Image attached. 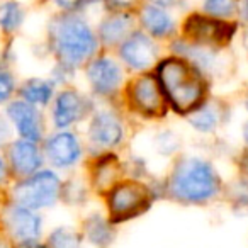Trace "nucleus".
<instances>
[{"label":"nucleus","mask_w":248,"mask_h":248,"mask_svg":"<svg viewBox=\"0 0 248 248\" xmlns=\"http://www.w3.org/2000/svg\"><path fill=\"white\" fill-rule=\"evenodd\" d=\"M46 48L55 65L77 73L102 53L95 28L83 14L55 12L46 22Z\"/></svg>","instance_id":"f257e3e1"},{"label":"nucleus","mask_w":248,"mask_h":248,"mask_svg":"<svg viewBox=\"0 0 248 248\" xmlns=\"http://www.w3.org/2000/svg\"><path fill=\"white\" fill-rule=\"evenodd\" d=\"M170 110L189 116L207 100V78L199 68L177 55H165L155 68Z\"/></svg>","instance_id":"f03ea898"},{"label":"nucleus","mask_w":248,"mask_h":248,"mask_svg":"<svg viewBox=\"0 0 248 248\" xmlns=\"http://www.w3.org/2000/svg\"><path fill=\"white\" fill-rule=\"evenodd\" d=\"M163 190L177 202L206 204L219 194L221 179L206 158L182 155L172 163Z\"/></svg>","instance_id":"7ed1b4c3"},{"label":"nucleus","mask_w":248,"mask_h":248,"mask_svg":"<svg viewBox=\"0 0 248 248\" xmlns=\"http://www.w3.org/2000/svg\"><path fill=\"white\" fill-rule=\"evenodd\" d=\"M119 106L128 117L146 123L162 121L170 110L155 72L128 77L121 93Z\"/></svg>","instance_id":"20e7f679"},{"label":"nucleus","mask_w":248,"mask_h":248,"mask_svg":"<svg viewBox=\"0 0 248 248\" xmlns=\"http://www.w3.org/2000/svg\"><path fill=\"white\" fill-rule=\"evenodd\" d=\"M129 138L128 114L119 104L95 106L92 116L89 117L85 133V148L90 156L102 153L117 152L126 145Z\"/></svg>","instance_id":"39448f33"},{"label":"nucleus","mask_w":248,"mask_h":248,"mask_svg":"<svg viewBox=\"0 0 248 248\" xmlns=\"http://www.w3.org/2000/svg\"><path fill=\"white\" fill-rule=\"evenodd\" d=\"M90 95L97 102L119 104L121 93L126 85V68L114 53H100L82 70Z\"/></svg>","instance_id":"423d86ee"},{"label":"nucleus","mask_w":248,"mask_h":248,"mask_svg":"<svg viewBox=\"0 0 248 248\" xmlns=\"http://www.w3.org/2000/svg\"><path fill=\"white\" fill-rule=\"evenodd\" d=\"M155 199L152 186L140 179H124L106 196L107 217L112 224L124 223L146 213Z\"/></svg>","instance_id":"0eeeda50"},{"label":"nucleus","mask_w":248,"mask_h":248,"mask_svg":"<svg viewBox=\"0 0 248 248\" xmlns=\"http://www.w3.org/2000/svg\"><path fill=\"white\" fill-rule=\"evenodd\" d=\"M63 180L53 169H43L34 175L12 182L11 202L32 211L51 207L62 199Z\"/></svg>","instance_id":"6e6552de"},{"label":"nucleus","mask_w":248,"mask_h":248,"mask_svg":"<svg viewBox=\"0 0 248 248\" xmlns=\"http://www.w3.org/2000/svg\"><path fill=\"white\" fill-rule=\"evenodd\" d=\"M97 100L90 93H83L73 85L58 89L51 102V124L55 131L72 129L73 126L89 121Z\"/></svg>","instance_id":"1a4fd4ad"},{"label":"nucleus","mask_w":248,"mask_h":248,"mask_svg":"<svg viewBox=\"0 0 248 248\" xmlns=\"http://www.w3.org/2000/svg\"><path fill=\"white\" fill-rule=\"evenodd\" d=\"M114 55L131 75L155 72L160 60L165 56L162 53V43L153 39L141 29H136Z\"/></svg>","instance_id":"9d476101"},{"label":"nucleus","mask_w":248,"mask_h":248,"mask_svg":"<svg viewBox=\"0 0 248 248\" xmlns=\"http://www.w3.org/2000/svg\"><path fill=\"white\" fill-rule=\"evenodd\" d=\"M234 34V26L226 21L209 17L202 12H192L180 26V38L187 43L216 49L228 45Z\"/></svg>","instance_id":"9b49d317"},{"label":"nucleus","mask_w":248,"mask_h":248,"mask_svg":"<svg viewBox=\"0 0 248 248\" xmlns=\"http://www.w3.org/2000/svg\"><path fill=\"white\" fill-rule=\"evenodd\" d=\"M41 148L45 160L55 170H72L82 162L87 152L83 140L72 129L49 133Z\"/></svg>","instance_id":"f8f14e48"},{"label":"nucleus","mask_w":248,"mask_h":248,"mask_svg":"<svg viewBox=\"0 0 248 248\" xmlns=\"http://www.w3.org/2000/svg\"><path fill=\"white\" fill-rule=\"evenodd\" d=\"M5 116L9 117L19 138L41 145L48 136V123L41 107L16 97L5 107Z\"/></svg>","instance_id":"ddd939ff"},{"label":"nucleus","mask_w":248,"mask_h":248,"mask_svg":"<svg viewBox=\"0 0 248 248\" xmlns=\"http://www.w3.org/2000/svg\"><path fill=\"white\" fill-rule=\"evenodd\" d=\"M4 156L9 167L12 182H19L43 170L45 155L39 143H32L22 138H14L4 148Z\"/></svg>","instance_id":"4468645a"},{"label":"nucleus","mask_w":248,"mask_h":248,"mask_svg":"<svg viewBox=\"0 0 248 248\" xmlns=\"http://www.w3.org/2000/svg\"><path fill=\"white\" fill-rule=\"evenodd\" d=\"M126 163L121 160L117 152L102 153L90 156L87 162V182L90 189L99 196L106 197L121 180L126 179Z\"/></svg>","instance_id":"2eb2a0df"},{"label":"nucleus","mask_w":248,"mask_h":248,"mask_svg":"<svg viewBox=\"0 0 248 248\" xmlns=\"http://www.w3.org/2000/svg\"><path fill=\"white\" fill-rule=\"evenodd\" d=\"M136 29H140L136 12H104L95 31L102 51L116 53Z\"/></svg>","instance_id":"dca6fc26"},{"label":"nucleus","mask_w":248,"mask_h":248,"mask_svg":"<svg viewBox=\"0 0 248 248\" xmlns=\"http://www.w3.org/2000/svg\"><path fill=\"white\" fill-rule=\"evenodd\" d=\"M0 217H2V224L7 230L9 236L17 240L19 243L38 240V236L41 234V216L32 209L9 202L4 206Z\"/></svg>","instance_id":"f3484780"},{"label":"nucleus","mask_w":248,"mask_h":248,"mask_svg":"<svg viewBox=\"0 0 248 248\" xmlns=\"http://www.w3.org/2000/svg\"><path fill=\"white\" fill-rule=\"evenodd\" d=\"M136 17L140 29L158 43H170L179 36V24L167 9L143 2L141 7L136 11Z\"/></svg>","instance_id":"a211bd4d"},{"label":"nucleus","mask_w":248,"mask_h":248,"mask_svg":"<svg viewBox=\"0 0 248 248\" xmlns=\"http://www.w3.org/2000/svg\"><path fill=\"white\" fill-rule=\"evenodd\" d=\"M58 85L51 78H41V77H31L19 83L17 97L36 107H48L53 102Z\"/></svg>","instance_id":"6ab92c4d"},{"label":"nucleus","mask_w":248,"mask_h":248,"mask_svg":"<svg viewBox=\"0 0 248 248\" xmlns=\"http://www.w3.org/2000/svg\"><path fill=\"white\" fill-rule=\"evenodd\" d=\"M28 17V9L21 0H0V34L14 38L22 29Z\"/></svg>","instance_id":"aec40b11"},{"label":"nucleus","mask_w":248,"mask_h":248,"mask_svg":"<svg viewBox=\"0 0 248 248\" xmlns=\"http://www.w3.org/2000/svg\"><path fill=\"white\" fill-rule=\"evenodd\" d=\"M82 234L87 236L90 243L97 247H107L114 240V228L109 217H104L102 214H90L85 217L82 226Z\"/></svg>","instance_id":"412c9836"},{"label":"nucleus","mask_w":248,"mask_h":248,"mask_svg":"<svg viewBox=\"0 0 248 248\" xmlns=\"http://www.w3.org/2000/svg\"><path fill=\"white\" fill-rule=\"evenodd\" d=\"M219 109H216L211 104L204 102L199 109H196L192 114L187 116V123L196 129L197 133H213L219 126Z\"/></svg>","instance_id":"4be33fe9"},{"label":"nucleus","mask_w":248,"mask_h":248,"mask_svg":"<svg viewBox=\"0 0 248 248\" xmlns=\"http://www.w3.org/2000/svg\"><path fill=\"white\" fill-rule=\"evenodd\" d=\"M19 82L16 77L14 70L11 68L9 62L0 60V106L5 104L7 106L12 99L17 97Z\"/></svg>","instance_id":"5701e85b"},{"label":"nucleus","mask_w":248,"mask_h":248,"mask_svg":"<svg viewBox=\"0 0 248 248\" xmlns=\"http://www.w3.org/2000/svg\"><path fill=\"white\" fill-rule=\"evenodd\" d=\"M80 245H82V233L70 226L56 228L48 238L49 248H80Z\"/></svg>","instance_id":"b1692460"},{"label":"nucleus","mask_w":248,"mask_h":248,"mask_svg":"<svg viewBox=\"0 0 248 248\" xmlns=\"http://www.w3.org/2000/svg\"><path fill=\"white\" fill-rule=\"evenodd\" d=\"M238 11L236 0H204L202 2V14L209 17L219 19V21H228Z\"/></svg>","instance_id":"393cba45"},{"label":"nucleus","mask_w":248,"mask_h":248,"mask_svg":"<svg viewBox=\"0 0 248 248\" xmlns=\"http://www.w3.org/2000/svg\"><path fill=\"white\" fill-rule=\"evenodd\" d=\"M153 150H155L158 155H163V156L175 155L180 150L179 135L170 131V129H162V131L153 136Z\"/></svg>","instance_id":"a878e982"},{"label":"nucleus","mask_w":248,"mask_h":248,"mask_svg":"<svg viewBox=\"0 0 248 248\" xmlns=\"http://www.w3.org/2000/svg\"><path fill=\"white\" fill-rule=\"evenodd\" d=\"M89 187L85 182H82L80 179H70L66 182H63V190H62V199L68 204H82L87 199L89 194Z\"/></svg>","instance_id":"bb28decb"},{"label":"nucleus","mask_w":248,"mask_h":248,"mask_svg":"<svg viewBox=\"0 0 248 248\" xmlns=\"http://www.w3.org/2000/svg\"><path fill=\"white\" fill-rule=\"evenodd\" d=\"M145 0H102L106 12H136Z\"/></svg>","instance_id":"cd10ccee"},{"label":"nucleus","mask_w":248,"mask_h":248,"mask_svg":"<svg viewBox=\"0 0 248 248\" xmlns=\"http://www.w3.org/2000/svg\"><path fill=\"white\" fill-rule=\"evenodd\" d=\"M12 124L5 112H0V152H4V148L12 141Z\"/></svg>","instance_id":"c85d7f7f"},{"label":"nucleus","mask_w":248,"mask_h":248,"mask_svg":"<svg viewBox=\"0 0 248 248\" xmlns=\"http://www.w3.org/2000/svg\"><path fill=\"white\" fill-rule=\"evenodd\" d=\"M11 173H9V167H7V162H5V156L4 153L0 152V187L7 186L11 182Z\"/></svg>","instance_id":"c756f323"},{"label":"nucleus","mask_w":248,"mask_h":248,"mask_svg":"<svg viewBox=\"0 0 248 248\" xmlns=\"http://www.w3.org/2000/svg\"><path fill=\"white\" fill-rule=\"evenodd\" d=\"M145 2H148V4H153V5H158V7L170 11V9L179 7L184 0H145Z\"/></svg>","instance_id":"7c9ffc66"},{"label":"nucleus","mask_w":248,"mask_h":248,"mask_svg":"<svg viewBox=\"0 0 248 248\" xmlns=\"http://www.w3.org/2000/svg\"><path fill=\"white\" fill-rule=\"evenodd\" d=\"M17 248H48V247L39 243L38 240H31V241H22V243H19Z\"/></svg>","instance_id":"2f4dec72"},{"label":"nucleus","mask_w":248,"mask_h":248,"mask_svg":"<svg viewBox=\"0 0 248 248\" xmlns=\"http://www.w3.org/2000/svg\"><path fill=\"white\" fill-rule=\"evenodd\" d=\"M0 248H14V245H12V241L7 236L0 234Z\"/></svg>","instance_id":"473e14b6"},{"label":"nucleus","mask_w":248,"mask_h":248,"mask_svg":"<svg viewBox=\"0 0 248 248\" xmlns=\"http://www.w3.org/2000/svg\"><path fill=\"white\" fill-rule=\"evenodd\" d=\"M243 138H245V143L248 145V123L243 126Z\"/></svg>","instance_id":"72a5a7b5"},{"label":"nucleus","mask_w":248,"mask_h":248,"mask_svg":"<svg viewBox=\"0 0 248 248\" xmlns=\"http://www.w3.org/2000/svg\"><path fill=\"white\" fill-rule=\"evenodd\" d=\"M243 14H245V19L248 21V0L245 2V9H243Z\"/></svg>","instance_id":"f704fd0d"}]
</instances>
